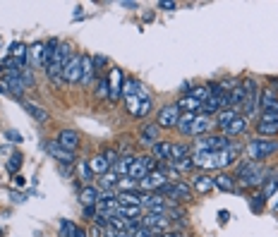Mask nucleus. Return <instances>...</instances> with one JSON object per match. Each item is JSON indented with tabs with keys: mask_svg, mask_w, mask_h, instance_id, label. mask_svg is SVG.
Listing matches in <instances>:
<instances>
[{
	"mask_svg": "<svg viewBox=\"0 0 278 237\" xmlns=\"http://www.w3.org/2000/svg\"><path fill=\"white\" fill-rule=\"evenodd\" d=\"M269 82H271V89H273V91H278V77H271Z\"/></svg>",
	"mask_w": 278,
	"mask_h": 237,
	"instance_id": "obj_51",
	"label": "nucleus"
},
{
	"mask_svg": "<svg viewBox=\"0 0 278 237\" xmlns=\"http://www.w3.org/2000/svg\"><path fill=\"white\" fill-rule=\"evenodd\" d=\"M91 65H94V72L101 74V67L106 65V58L104 56H91Z\"/></svg>",
	"mask_w": 278,
	"mask_h": 237,
	"instance_id": "obj_45",
	"label": "nucleus"
},
{
	"mask_svg": "<svg viewBox=\"0 0 278 237\" xmlns=\"http://www.w3.org/2000/svg\"><path fill=\"white\" fill-rule=\"evenodd\" d=\"M0 70H3V67H0Z\"/></svg>",
	"mask_w": 278,
	"mask_h": 237,
	"instance_id": "obj_54",
	"label": "nucleus"
},
{
	"mask_svg": "<svg viewBox=\"0 0 278 237\" xmlns=\"http://www.w3.org/2000/svg\"><path fill=\"white\" fill-rule=\"evenodd\" d=\"M77 175L82 177V182H91L96 177L94 173H91V166H89V161H80L77 163Z\"/></svg>",
	"mask_w": 278,
	"mask_h": 237,
	"instance_id": "obj_38",
	"label": "nucleus"
},
{
	"mask_svg": "<svg viewBox=\"0 0 278 237\" xmlns=\"http://www.w3.org/2000/svg\"><path fill=\"white\" fill-rule=\"evenodd\" d=\"M276 190H278V168H269V175H266V180L262 185V194L266 199H271L276 194Z\"/></svg>",
	"mask_w": 278,
	"mask_h": 237,
	"instance_id": "obj_21",
	"label": "nucleus"
},
{
	"mask_svg": "<svg viewBox=\"0 0 278 237\" xmlns=\"http://www.w3.org/2000/svg\"><path fill=\"white\" fill-rule=\"evenodd\" d=\"M56 142L60 144L65 151H72V153H74V151L80 149V132H77V129H60L56 137Z\"/></svg>",
	"mask_w": 278,
	"mask_h": 237,
	"instance_id": "obj_12",
	"label": "nucleus"
},
{
	"mask_svg": "<svg viewBox=\"0 0 278 237\" xmlns=\"http://www.w3.org/2000/svg\"><path fill=\"white\" fill-rule=\"evenodd\" d=\"M214 187H216V190H221V192H228V194H235V192H240L238 180H235L233 175H228V173L214 175Z\"/></svg>",
	"mask_w": 278,
	"mask_h": 237,
	"instance_id": "obj_15",
	"label": "nucleus"
},
{
	"mask_svg": "<svg viewBox=\"0 0 278 237\" xmlns=\"http://www.w3.org/2000/svg\"><path fill=\"white\" fill-rule=\"evenodd\" d=\"M187 96H192V98L199 101V103L209 101V96H211V84H199V87H192V91Z\"/></svg>",
	"mask_w": 278,
	"mask_h": 237,
	"instance_id": "obj_32",
	"label": "nucleus"
},
{
	"mask_svg": "<svg viewBox=\"0 0 278 237\" xmlns=\"http://www.w3.org/2000/svg\"><path fill=\"white\" fill-rule=\"evenodd\" d=\"M257 118L262 120V122H271V125H278V115H273V113L269 111H259V115Z\"/></svg>",
	"mask_w": 278,
	"mask_h": 237,
	"instance_id": "obj_44",
	"label": "nucleus"
},
{
	"mask_svg": "<svg viewBox=\"0 0 278 237\" xmlns=\"http://www.w3.org/2000/svg\"><path fill=\"white\" fill-rule=\"evenodd\" d=\"M259 166H262V163H257V161H249V158H247V161H240V166L235 168V175H233V177H235V180H242V177H247L249 173H255Z\"/></svg>",
	"mask_w": 278,
	"mask_h": 237,
	"instance_id": "obj_27",
	"label": "nucleus"
},
{
	"mask_svg": "<svg viewBox=\"0 0 278 237\" xmlns=\"http://www.w3.org/2000/svg\"><path fill=\"white\" fill-rule=\"evenodd\" d=\"M238 115H240L238 111H233V108H225V111H221V113H218V115L214 118V125H216V127H221V129H223L225 125H231V122H233L235 118H238Z\"/></svg>",
	"mask_w": 278,
	"mask_h": 237,
	"instance_id": "obj_30",
	"label": "nucleus"
},
{
	"mask_svg": "<svg viewBox=\"0 0 278 237\" xmlns=\"http://www.w3.org/2000/svg\"><path fill=\"white\" fill-rule=\"evenodd\" d=\"M278 135V125H271V122H262L257 125V137H276Z\"/></svg>",
	"mask_w": 278,
	"mask_h": 237,
	"instance_id": "obj_36",
	"label": "nucleus"
},
{
	"mask_svg": "<svg viewBox=\"0 0 278 237\" xmlns=\"http://www.w3.org/2000/svg\"><path fill=\"white\" fill-rule=\"evenodd\" d=\"M22 161H24V156L19 153V151H15L12 156H10V161H8V170L12 175H17L19 173V168H22Z\"/></svg>",
	"mask_w": 278,
	"mask_h": 237,
	"instance_id": "obj_39",
	"label": "nucleus"
},
{
	"mask_svg": "<svg viewBox=\"0 0 278 237\" xmlns=\"http://www.w3.org/2000/svg\"><path fill=\"white\" fill-rule=\"evenodd\" d=\"M101 153H104V158H106V161H108V163H111V168L115 166V163H118V158H120L118 149H104V151H101Z\"/></svg>",
	"mask_w": 278,
	"mask_h": 237,
	"instance_id": "obj_43",
	"label": "nucleus"
},
{
	"mask_svg": "<svg viewBox=\"0 0 278 237\" xmlns=\"http://www.w3.org/2000/svg\"><path fill=\"white\" fill-rule=\"evenodd\" d=\"M269 113H273V115H278V101H276V103H273V106H271V108H269Z\"/></svg>",
	"mask_w": 278,
	"mask_h": 237,
	"instance_id": "obj_53",
	"label": "nucleus"
},
{
	"mask_svg": "<svg viewBox=\"0 0 278 237\" xmlns=\"http://www.w3.org/2000/svg\"><path fill=\"white\" fill-rule=\"evenodd\" d=\"M170 166H173L180 175H183V173H192V170H197V168H194V163H192V158H185V161H178V163H170Z\"/></svg>",
	"mask_w": 278,
	"mask_h": 237,
	"instance_id": "obj_41",
	"label": "nucleus"
},
{
	"mask_svg": "<svg viewBox=\"0 0 278 237\" xmlns=\"http://www.w3.org/2000/svg\"><path fill=\"white\" fill-rule=\"evenodd\" d=\"M238 84H240V82H238V79H233V77H225V79H221V82H218V87H221L225 94H231V91L238 87Z\"/></svg>",
	"mask_w": 278,
	"mask_h": 237,
	"instance_id": "obj_42",
	"label": "nucleus"
},
{
	"mask_svg": "<svg viewBox=\"0 0 278 237\" xmlns=\"http://www.w3.org/2000/svg\"><path fill=\"white\" fill-rule=\"evenodd\" d=\"M108 91H111V96H108V101L118 103L120 101V94H122V89H125V74H122V70L120 67H111V72H108Z\"/></svg>",
	"mask_w": 278,
	"mask_h": 237,
	"instance_id": "obj_6",
	"label": "nucleus"
},
{
	"mask_svg": "<svg viewBox=\"0 0 278 237\" xmlns=\"http://www.w3.org/2000/svg\"><path fill=\"white\" fill-rule=\"evenodd\" d=\"M115 216H122V218H128V221H137V218H142L144 216V208L142 206H120L118 204Z\"/></svg>",
	"mask_w": 278,
	"mask_h": 237,
	"instance_id": "obj_26",
	"label": "nucleus"
},
{
	"mask_svg": "<svg viewBox=\"0 0 278 237\" xmlns=\"http://www.w3.org/2000/svg\"><path fill=\"white\" fill-rule=\"evenodd\" d=\"M122 98H125L128 113L132 115V118H146V115L154 111L151 96L144 91V87L139 84V79H135V77H128V79H125Z\"/></svg>",
	"mask_w": 278,
	"mask_h": 237,
	"instance_id": "obj_1",
	"label": "nucleus"
},
{
	"mask_svg": "<svg viewBox=\"0 0 278 237\" xmlns=\"http://www.w3.org/2000/svg\"><path fill=\"white\" fill-rule=\"evenodd\" d=\"M190 187H192V192H197V194H209V192L214 190V175L211 173H197L190 180Z\"/></svg>",
	"mask_w": 278,
	"mask_h": 237,
	"instance_id": "obj_13",
	"label": "nucleus"
},
{
	"mask_svg": "<svg viewBox=\"0 0 278 237\" xmlns=\"http://www.w3.org/2000/svg\"><path fill=\"white\" fill-rule=\"evenodd\" d=\"M58 232H60V237H74V232H77V223L63 218L60 225H58Z\"/></svg>",
	"mask_w": 278,
	"mask_h": 237,
	"instance_id": "obj_34",
	"label": "nucleus"
},
{
	"mask_svg": "<svg viewBox=\"0 0 278 237\" xmlns=\"http://www.w3.org/2000/svg\"><path fill=\"white\" fill-rule=\"evenodd\" d=\"M98 187H94V185H84L80 192V201L82 206H96V201H98Z\"/></svg>",
	"mask_w": 278,
	"mask_h": 237,
	"instance_id": "obj_23",
	"label": "nucleus"
},
{
	"mask_svg": "<svg viewBox=\"0 0 278 237\" xmlns=\"http://www.w3.org/2000/svg\"><path fill=\"white\" fill-rule=\"evenodd\" d=\"M214 132V118H209V115H201L199 113L197 118H194V122H192L190 127V137H204V135H211Z\"/></svg>",
	"mask_w": 278,
	"mask_h": 237,
	"instance_id": "obj_11",
	"label": "nucleus"
},
{
	"mask_svg": "<svg viewBox=\"0 0 278 237\" xmlns=\"http://www.w3.org/2000/svg\"><path fill=\"white\" fill-rule=\"evenodd\" d=\"M5 137H8V139H12V142H22V137L17 135V132H12V129H8V132H5Z\"/></svg>",
	"mask_w": 278,
	"mask_h": 237,
	"instance_id": "obj_49",
	"label": "nucleus"
},
{
	"mask_svg": "<svg viewBox=\"0 0 278 237\" xmlns=\"http://www.w3.org/2000/svg\"><path fill=\"white\" fill-rule=\"evenodd\" d=\"M82 211H84V218H87V221H94L96 214H98L96 206H82Z\"/></svg>",
	"mask_w": 278,
	"mask_h": 237,
	"instance_id": "obj_47",
	"label": "nucleus"
},
{
	"mask_svg": "<svg viewBox=\"0 0 278 237\" xmlns=\"http://www.w3.org/2000/svg\"><path fill=\"white\" fill-rule=\"evenodd\" d=\"M240 87L245 91V103H242V108H245V118H255L259 115V84H257L255 77H245L240 82Z\"/></svg>",
	"mask_w": 278,
	"mask_h": 237,
	"instance_id": "obj_3",
	"label": "nucleus"
},
{
	"mask_svg": "<svg viewBox=\"0 0 278 237\" xmlns=\"http://www.w3.org/2000/svg\"><path fill=\"white\" fill-rule=\"evenodd\" d=\"M180 106L178 103H168L159 111V120H156V125L161 129H175L178 127V118H180Z\"/></svg>",
	"mask_w": 278,
	"mask_h": 237,
	"instance_id": "obj_5",
	"label": "nucleus"
},
{
	"mask_svg": "<svg viewBox=\"0 0 278 237\" xmlns=\"http://www.w3.org/2000/svg\"><path fill=\"white\" fill-rule=\"evenodd\" d=\"M231 142L233 139H228V137L211 132V135L197 137V139H194V149L192 151H223L225 146H231Z\"/></svg>",
	"mask_w": 278,
	"mask_h": 237,
	"instance_id": "obj_4",
	"label": "nucleus"
},
{
	"mask_svg": "<svg viewBox=\"0 0 278 237\" xmlns=\"http://www.w3.org/2000/svg\"><path fill=\"white\" fill-rule=\"evenodd\" d=\"M178 106H180V111L183 113H197V115L201 113V103L194 101L192 96H183V98L178 101Z\"/></svg>",
	"mask_w": 278,
	"mask_h": 237,
	"instance_id": "obj_31",
	"label": "nucleus"
},
{
	"mask_svg": "<svg viewBox=\"0 0 278 237\" xmlns=\"http://www.w3.org/2000/svg\"><path fill=\"white\" fill-rule=\"evenodd\" d=\"M96 77L94 65H91V56H82V82L80 84H91Z\"/></svg>",
	"mask_w": 278,
	"mask_h": 237,
	"instance_id": "obj_28",
	"label": "nucleus"
},
{
	"mask_svg": "<svg viewBox=\"0 0 278 237\" xmlns=\"http://www.w3.org/2000/svg\"><path fill=\"white\" fill-rule=\"evenodd\" d=\"M89 166H91V173H94L96 177H101V175H106L111 170V163L104 158V153H96V156L89 161Z\"/></svg>",
	"mask_w": 278,
	"mask_h": 237,
	"instance_id": "obj_24",
	"label": "nucleus"
},
{
	"mask_svg": "<svg viewBox=\"0 0 278 237\" xmlns=\"http://www.w3.org/2000/svg\"><path fill=\"white\" fill-rule=\"evenodd\" d=\"M144 197H146V192H142V190H128V192L118 190V204L120 206H142Z\"/></svg>",
	"mask_w": 278,
	"mask_h": 237,
	"instance_id": "obj_16",
	"label": "nucleus"
},
{
	"mask_svg": "<svg viewBox=\"0 0 278 237\" xmlns=\"http://www.w3.org/2000/svg\"><path fill=\"white\" fill-rule=\"evenodd\" d=\"M74 237H89V230L84 228V225H77V232H74Z\"/></svg>",
	"mask_w": 278,
	"mask_h": 237,
	"instance_id": "obj_48",
	"label": "nucleus"
},
{
	"mask_svg": "<svg viewBox=\"0 0 278 237\" xmlns=\"http://www.w3.org/2000/svg\"><path fill=\"white\" fill-rule=\"evenodd\" d=\"M120 185V175L115 170H108L106 175L98 177V192H106V190H118Z\"/></svg>",
	"mask_w": 278,
	"mask_h": 237,
	"instance_id": "obj_22",
	"label": "nucleus"
},
{
	"mask_svg": "<svg viewBox=\"0 0 278 237\" xmlns=\"http://www.w3.org/2000/svg\"><path fill=\"white\" fill-rule=\"evenodd\" d=\"M247 129H249V125H247V118L245 115H238V118L233 120L231 125H225L221 129V135L223 137H228V139H235V137H240V135H245Z\"/></svg>",
	"mask_w": 278,
	"mask_h": 237,
	"instance_id": "obj_14",
	"label": "nucleus"
},
{
	"mask_svg": "<svg viewBox=\"0 0 278 237\" xmlns=\"http://www.w3.org/2000/svg\"><path fill=\"white\" fill-rule=\"evenodd\" d=\"M146 175H149V168H146V163H144V158L142 156H135V158H132V163H130L128 177H132L135 182H142Z\"/></svg>",
	"mask_w": 278,
	"mask_h": 237,
	"instance_id": "obj_20",
	"label": "nucleus"
},
{
	"mask_svg": "<svg viewBox=\"0 0 278 237\" xmlns=\"http://www.w3.org/2000/svg\"><path fill=\"white\" fill-rule=\"evenodd\" d=\"M278 151V139L276 137H252L249 142L245 144V153L249 161H264V158L273 156Z\"/></svg>",
	"mask_w": 278,
	"mask_h": 237,
	"instance_id": "obj_2",
	"label": "nucleus"
},
{
	"mask_svg": "<svg viewBox=\"0 0 278 237\" xmlns=\"http://www.w3.org/2000/svg\"><path fill=\"white\" fill-rule=\"evenodd\" d=\"M192 156V149L183 142H173V149H170V163H178V161H185V158Z\"/></svg>",
	"mask_w": 278,
	"mask_h": 237,
	"instance_id": "obj_25",
	"label": "nucleus"
},
{
	"mask_svg": "<svg viewBox=\"0 0 278 237\" xmlns=\"http://www.w3.org/2000/svg\"><path fill=\"white\" fill-rule=\"evenodd\" d=\"M159 137H161V127L156 125V122H149V125H144L142 132H139V144L151 149L154 144L159 142Z\"/></svg>",
	"mask_w": 278,
	"mask_h": 237,
	"instance_id": "obj_18",
	"label": "nucleus"
},
{
	"mask_svg": "<svg viewBox=\"0 0 278 237\" xmlns=\"http://www.w3.org/2000/svg\"><path fill=\"white\" fill-rule=\"evenodd\" d=\"M132 158H135V156H120L118 163H115L111 170H115L118 175H122V177H125V175L130 173V163H132Z\"/></svg>",
	"mask_w": 278,
	"mask_h": 237,
	"instance_id": "obj_35",
	"label": "nucleus"
},
{
	"mask_svg": "<svg viewBox=\"0 0 278 237\" xmlns=\"http://www.w3.org/2000/svg\"><path fill=\"white\" fill-rule=\"evenodd\" d=\"M170 149H173V142H163V139H159V142L151 146V156L156 158L159 163H170Z\"/></svg>",
	"mask_w": 278,
	"mask_h": 237,
	"instance_id": "obj_19",
	"label": "nucleus"
},
{
	"mask_svg": "<svg viewBox=\"0 0 278 237\" xmlns=\"http://www.w3.org/2000/svg\"><path fill=\"white\" fill-rule=\"evenodd\" d=\"M142 225H144V228L156 230V232H166V230L173 228L170 221L166 218V214H144L142 216Z\"/></svg>",
	"mask_w": 278,
	"mask_h": 237,
	"instance_id": "obj_10",
	"label": "nucleus"
},
{
	"mask_svg": "<svg viewBox=\"0 0 278 237\" xmlns=\"http://www.w3.org/2000/svg\"><path fill=\"white\" fill-rule=\"evenodd\" d=\"M27 185V180H24L22 175H15V187H24Z\"/></svg>",
	"mask_w": 278,
	"mask_h": 237,
	"instance_id": "obj_50",
	"label": "nucleus"
},
{
	"mask_svg": "<svg viewBox=\"0 0 278 237\" xmlns=\"http://www.w3.org/2000/svg\"><path fill=\"white\" fill-rule=\"evenodd\" d=\"M27 56H29V48L22 46V43H12V48H10V58H12V60L27 65Z\"/></svg>",
	"mask_w": 278,
	"mask_h": 237,
	"instance_id": "obj_33",
	"label": "nucleus"
},
{
	"mask_svg": "<svg viewBox=\"0 0 278 237\" xmlns=\"http://www.w3.org/2000/svg\"><path fill=\"white\" fill-rule=\"evenodd\" d=\"M19 106H22L24 111L29 113V115H32V118L36 120V122H41V125H46V122H48V111L43 108V106H39V103L29 101V98H22V101H19Z\"/></svg>",
	"mask_w": 278,
	"mask_h": 237,
	"instance_id": "obj_17",
	"label": "nucleus"
},
{
	"mask_svg": "<svg viewBox=\"0 0 278 237\" xmlns=\"http://www.w3.org/2000/svg\"><path fill=\"white\" fill-rule=\"evenodd\" d=\"M194 118H197V113H180V118H178V132L180 135H185V137H190V127H192V122H194Z\"/></svg>",
	"mask_w": 278,
	"mask_h": 237,
	"instance_id": "obj_29",
	"label": "nucleus"
},
{
	"mask_svg": "<svg viewBox=\"0 0 278 237\" xmlns=\"http://www.w3.org/2000/svg\"><path fill=\"white\" fill-rule=\"evenodd\" d=\"M166 206H168V199L159 192H149L146 197H144V214H166Z\"/></svg>",
	"mask_w": 278,
	"mask_h": 237,
	"instance_id": "obj_7",
	"label": "nucleus"
},
{
	"mask_svg": "<svg viewBox=\"0 0 278 237\" xmlns=\"http://www.w3.org/2000/svg\"><path fill=\"white\" fill-rule=\"evenodd\" d=\"M43 149L48 151V156H53L58 163H63V166H70V163H74V158H77L72 151H65L58 142H46L43 144Z\"/></svg>",
	"mask_w": 278,
	"mask_h": 237,
	"instance_id": "obj_9",
	"label": "nucleus"
},
{
	"mask_svg": "<svg viewBox=\"0 0 278 237\" xmlns=\"http://www.w3.org/2000/svg\"><path fill=\"white\" fill-rule=\"evenodd\" d=\"M65 84H80L82 82V56H72L70 63L65 65L63 70Z\"/></svg>",
	"mask_w": 278,
	"mask_h": 237,
	"instance_id": "obj_8",
	"label": "nucleus"
},
{
	"mask_svg": "<svg viewBox=\"0 0 278 237\" xmlns=\"http://www.w3.org/2000/svg\"><path fill=\"white\" fill-rule=\"evenodd\" d=\"M96 96H98V98H108V96H111V91H108V79L106 77L96 79Z\"/></svg>",
	"mask_w": 278,
	"mask_h": 237,
	"instance_id": "obj_40",
	"label": "nucleus"
},
{
	"mask_svg": "<svg viewBox=\"0 0 278 237\" xmlns=\"http://www.w3.org/2000/svg\"><path fill=\"white\" fill-rule=\"evenodd\" d=\"M156 8H159V10H166V12H173V10H178V3H173V0H161Z\"/></svg>",
	"mask_w": 278,
	"mask_h": 237,
	"instance_id": "obj_46",
	"label": "nucleus"
},
{
	"mask_svg": "<svg viewBox=\"0 0 278 237\" xmlns=\"http://www.w3.org/2000/svg\"><path fill=\"white\" fill-rule=\"evenodd\" d=\"M264 201H266V197H264L262 192L252 194V197H249V211H252V214H262V211H264Z\"/></svg>",
	"mask_w": 278,
	"mask_h": 237,
	"instance_id": "obj_37",
	"label": "nucleus"
},
{
	"mask_svg": "<svg viewBox=\"0 0 278 237\" xmlns=\"http://www.w3.org/2000/svg\"><path fill=\"white\" fill-rule=\"evenodd\" d=\"M271 204H273V208H276V211H278V190H276V194L271 197Z\"/></svg>",
	"mask_w": 278,
	"mask_h": 237,
	"instance_id": "obj_52",
	"label": "nucleus"
}]
</instances>
